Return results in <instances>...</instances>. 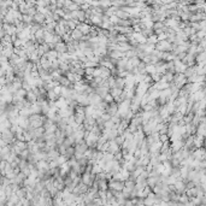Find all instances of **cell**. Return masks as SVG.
<instances>
[{
  "mask_svg": "<svg viewBox=\"0 0 206 206\" xmlns=\"http://www.w3.org/2000/svg\"><path fill=\"white\" fill-rule=\"evenodd\" d=\"M29 121V127L31 129H38L40 127H42L44 122L46 121V116L44 115H31L28 117Z\"/></svg>",
  "mask_w": 206,
  "mask_h": 206,
  "instance_id": "1",
  "label": "cell"
},
{
  "mask_svg": "<svg viewBox=\"0 0 206 206\" xmlns=\"http://www.w3.org/2000/svg\"><path fill=\"white\" fill-rule=\"evenodd\" d=\"M166 141H169V136H168V134L159 135V142L164 143V142H166Z\"/></svg>",
  "mask_w": 206,
  "mask_h": 206,
  "instance_id": "30",
  "label": "cell"
},
{
  "mask_svg": "<svg viewBox=\"0 0 206 206\" xmlns=\"http://www.w3.org/2000/svg\"><path fill=\"white\" fill-rule=\"evenodd\" d=\"M64 133H65V136H66V137H68V136H70V135H72V133H74L72 127H71V126H66V128H65V130H64Z\"/></svg>",
  "mask_w": 206,
  "mask_h": 206,
  "instance_id": "29",
  "label": "cell"
},
{
  "mask_svg": "<svg viewBox=\"0 0 206 206\" xmlns=\"http://www.w3.org/2000/svg\"><path fill=\"white\" fill-rule=\"evenodd\" d=\"M145 72H146L147 75H152L153 72H156V68H154V65H152V64H148V65H146Z\"/></svg>",
  "mask_w": 206,
  "mask_h": 206,
  "instance_id": "23",
  "label": "cell"
},
{
  "mask_svg": "<svg viewBox=\"0 0 206 206\" xmlns=\"http://www.w3.org/2000/svg\"><path fill=\"white\" fill-rule=\"evenodd\" d=\"M183 75H184V77H186V78H189L190 76L195 75V69H194V66H189V68H187L186 70H184Z\"/></svg>",
  "mask_w": 206,
  "mask_h": 206,
  "instance_id": "17",
  "label": "cell"
},
{
  "mask_svg": "<svg viewBox=\"0 0 206 206\" xmlns=\"http://www.w3.org/2000/svg\"><path fill=\"white\" fill-rule=\"evenodd\" d=\"M140 59L139 58H137V57H133V58H130V59H128V63L130 64V65H132L133 68H136L137 65H139L140 64Z\"/></svg>",
  "mask_w": 206,
  "mask_h": 206,
  "instance_id": "21",
  "label": "cell"
},
{
  "mask_svg": "<svg viewBox=\"0 0 206 206\" xmlns=\"http://www.w3.org/2000/svg\"><path fill=\"white\" fill-rule=\"evenodd\" d=\"M173 83H174L178 89H181L184 85L187 83V78L184 77V75H183V74H175V75H174V81H173Z\"/></svg>",
  "mask_w": 206,
  "mask_h": 206,
  "instance_id": "4",
  "label": "cell"
},
{
  "mask_svg": "<svg viewBox=\"0 0 206 206\" xmlns=\"http://www.w3.org/2000/svg\"><path fill=\"white\" fill-rule=\"evenodd\" d=\"M193 117H194V113L189 112V113H187V115L183 116L182 121L184 122V124H189V123H192V119H193Z\"/></svg>",
  "mask_w": 206,
  "mask_h": 206,
  "instance_id": "18",
  "label": "cell"
},
{
  "mask_svg": "<svg viewBox=\"0 0 206 206\" xmlns=\"http://www.w3.org/2000/svg\"><path fill=\"white\" fill-rule=\"evenodd\" d=\"M157 39H158V42H159V41H164V40H166L168 38H166V34H165V33H162V34H159V35L157 36Z\"/></svg>",
  "mask_w": 206,
  "mask_h": 206,
  "instance_id": "33",
  "label": "cell"
},
{
  "mask_svg": "<svg viewBox=\"0 0 206 206\" xmlns=\"http://www.w3.org/2000/svg\"><path fill=\"white\" fill-rule=\"evenodd\" d=\"M85 119H86V116L83 113H74V121L77 126L82 124L85 122Z\"/></svg>",
  "mask_w": 206,
  "mask_h": 206,
  "instance_id": "13",
  "label": "cell"
},
{
  "mask_svg": "<svg viewBox=\"0 0 206 206\" xmlns=\"http://www.w3.org/2000/svg\"><path fill=\"white\" fill-rule=\"evenodd\" d=\"M70 36H71V39L74 40V41H81V39H82V33L80 31V30H77V29H75V30H72L71 33H70Z\"/></svg>",
  "mask_w": 206,
  "mask_h": 206,
  "instance_id": "15",
  "label": "cell"
},
{
  "mask_svg": "<svg viewBox=\"0 0 206 206\" xmlns=\"http://www.w3.org/2000/svg\"><path fill=\"white\" fill-rule=\"evenodd\" d=\"M25 100L33 105V104H35V102H36L38 98H36V95L34 94L31 91H28V92H27V95H25Z\"/></svg>",
  "mask_w": 206,
  "mask_h": 206,
  "instance_id": "12",
  "label": "cell"
},
{
  "mask_svg": "<svg viewBox=\"0 0 206 206\" xmlns=\"http://www.w3.org/2000/svg\"><path fill=\"white\" fill-rule=\"evenodd\" d=\"M44 35H45V29L41 27V29H39L35 34H34V38H35V40H44Z\"/></svg>",
  "mask_w": 206,
  "mask_h": 206,
  "instance_id": "19",
  "label": "cell"
},
{
  "mask_svg": "<svg viewBox=\"0 0 206 206\" xmlns=\"http://www.w3.org/2000/svg\"><path fill=\"white\" fill-rule=\"evenodd\" d=\"M54 50L57 51L58 54H65V53H66V50H68V48H66V44L63 42V41H60L59 44L56 45V48H54Z\"/></svg>",
  "mask_w": 206,
  "mask_h": 206,
  "instance_id": "10",
  "label": "cell"
},
{
  "mask_svg": "<svg viewBox=\"0 0 206 206\" xmlns=\"http://www.w3.org/2000/svg\"><path fill=\"white\" fill-rule=\"evenodd\" d=\"M102 101L106 102V104H111V102H113V98L110 95V93H107L104 98H102Z\"/></svg>",
  "mask_w": 206,
  "mask_h": 206,
  "instance_id": "28",
  "label": "cell"
},
{
  "mask_svg": "<svg viewBox=\"0 0 206 206\" xmlns=\"http://www.w3.org/2000/svg\"><path fill=\"white\" fill-rule=\"evenodd\" d=\"M108 91H110L108 88H105V87H102V86H99L98 88H95V89H94V93L97 94V95H99V97L102 99V98H104L105 95L108 93Z\"/></svg>",
  "mask_w": 206,
  "mask_h": 206,
  "instance_id": "9",
  "label": "cell"
},
{
  "mask_svg": "<svg viewBox=\"0 0 206 206\" xmlns=\"http://www.w3.org/2000/svg\"><path fill=\"white\" fill-rule=\"evenodd\" d=\"M22 22L29 27L30 24H33V17L29 16V15H23L22 16Z\"/></svg>",
  "mask_w": 206,
  "mask_h": 206,
  "instance_id": "20",
  "label": "cell"
},
{
  "mask_svg": "<svg viewBox=\"0 0 206 206\" xmlns=\"http://www.w3.org/2000/svg\"><path fill=\"white\" fill-rule=\"evenodd\" d=\"M151 78H152L153 83H158V82L160 81V78H162V75H159L158 72H153L152 75H151Z\"/></svg>",
  "mask_w": 206,
  "mask_h": 206,
  "instance_id": "24",
  "label": "cell"
},
{
  "mask_svg": "<svg viewBox=\"0 0 206 206\" xmlns=\"http://www.w3.org/2000/svg\"><path fill=\"white\" fill-rule=\"evenodd\" d=\"M33 23H36V24L42 25V24L45 23V16L42 15V13L36 12L35 15L33 16Z\"/></svg>",
  "mask_w": 206,
  "mask_h": 206,
  "instance_id": "8",
  "label": "cell"
},
{
  "mask_svg": "<svg viewBox=\"0 0 206 206\" xmlns=\"http://www.w3.org/2000/svg\"><path fill=\"white\" fill-rule=\"evenodd\" d=\"M0 134H1V140L5 141L6 143H8V145H12V143L16 141L15 135L12 134V132H11L10 129L3 130V132H0Z\"/></svg>",
  "mask_w": 206,
  "mask_h": 206,
  "instance_id": "3",
  "label": "cell"
},
{
  "mask_svg": "<svg viewBox=\"0 0 206 206\" xmlns=\"http://www.w3.org/2000/svg\"><path fill=\"white\" fill-rule=\"evenodd\" d=\"M119 151H121V146H118L113 140H112V141H108V149H107L108 153L115 154V153L119 152Z\"/></svg>",
  "mask_w": 206,
  "mask_h": 206,
  "instance_id": "6",
  "label": "cell"
},
{
  "mask_svg": "<svg viewBox=\"0 0 206 206\" xmlns=\"http://www.w3.org/2000/svg\"><path fill=\"white\" fill-rule=\"evenodd\" d=\"M91 27H92V25H88V24H86V23H78L77 27H76V29L82 33V35H88L89 30H91Z\"/></svg>",
  "mask_w": 206,
  "mask_h": 206,
  "instance_id": "7",
  "label": "cell"
},
{
  "mask_svg": "<svg viewBox=\"0 0 206 206\" xmlns=\"http://www.w3.org/2000/svg\"><path fill=\"white\" fill-rule=\"evenodd\" d=\"M154 47H156V51H159V52H169V53L173 52V45L166 40L157 42Z\"/></svg>",
  "mask_w": 206,
  "mask_h": 206,
  "instance_id": "2",
  "label": "cell"
},
{
  "mask_svg": "<svg viewBox=\"0 0 206 206\" xmlns=\"http://www.w3.org/2000/svg\"><path fill=\"white\" fill-rule=\"evenodd\" d=\"M164 28H165V25H164L163 22H156V23H153V27H152L153 31H156V30H164Z\"/></svg>",
  "mask_w": 206,
  "mask_h": 206,
  "instance_id": "22",
  "label": "cell"
},
{
  "mask_svg": "<svg viewBox=\"0 0 206 206\" xmlns=\"http://www.w3.org/2000/svg\"><path fill=\"white\" fill-rule=\"evenodd\" d=\"M126 87V81L124 78H122V77H116L115 78V87L113 88H118V89H124Z\"/></svg>",
  "mask_w": 206,
  "mask_h": 206,
  "instance_id": "11",
  "label": "cell"
},
{
  "mask_svg": "<svg viewBox=\"0 0 206 206\" xmlns=\"http://www.w3.org/2000/svg\"><path fill=\"white\" fill-rule=\"evenodd\" d=\"M1 176H3V175H1V173H0V180H1Z\"/></svg>",
  "mask_w": 206,
  "mask_h": 206,
  "instance_id": "34",
  "label": "cell"
},
{
  "mask_svg": "<svg viewBox=\"0 0 206 206\" xmlns=\"http://www.w3.org/2000/svg\"><path fill=\"white\" fill-rule=\"evenodd\" d=\"M118 112V104L117 102H111V104H108L106 110H105V113H107L110 117H112V116H116Z\"/></svg>",
  "mask_w": 206,
  "mask_h": 206,
  "instance_id": "5",
  "label": "cell"
},
{
  "mask_svg": "<svg viewBox=\"0 0 206 206\" xmlns=\"http://www.w3.org/2000/svg\"><path fill=\"white\" fill-rule=\"evenodd\" d=\"M160 81L163 82H166V83H171V82L174 81V74H171V72H165L164 75H162V78Z\"/></svg>",
  "mask_w": 206,
  "mask_h": 206,
  "instance_id": "14",
  "label": "cell"
},
{
  "mask_svg": "<svg viewBox=\"0 0 206 206\" xmlns=\"http://www.w3.org/2000/svg\"><path fill=\"white\" fill-rule=\"evenodd\" d=\"M36 12H38V11H36V6H35V8H29V9H28V13H27V15H29V16L33 17Z\"/></svg>",
  "mask_w": 206,
  "mask_h": 206,
  "instance_id": "32",
  "label": "cell"
},
{
  "mask_svg": "<svg viewBox=\"0 0 206 206\" xmlns=\"http://www.w3.org/2000/svg\"><path fill=\"white\" fill-rule=\"evenodd\" d=\"M146 42H147V44H149V45H156V44L158 42V39H157V36L153 34L152 36H149V38H147V39H146Z\"/></svg>",
  "mask_w": 206,
  "mask_h": 206,
  "instance_id": "25",
  "label": "cell"
},
{
  "mask_svg": "<svg viewBox=\"0 0 206 206\" xmlns=\"http://www.w3.org/2000/svg\"><path fill=\"white\" fill-rule=\"evenodd\" d=\"M53 92L56 95H58V97H60V94H61V87L60 86H56L53 88Z\"/></svg>",
  "mask_w": 206,
  "mask_h": 206,
  "instance_id": "31",
  "label": "cell"
},
{
  "mask_svg": "<svg viewBox=\"0 0 206 206\" xmlns=\"http://www.w3.org/2000/svg\"><path fill=\"white\" fill-rule=\"evenodd\" d=\"M124 140H126V139L123 137V135H117V136H116V139H115L113 141H115L116 143H117L118 146H122V143L124 142Z\"/></svg>",
  "mask_w": 206,
  "mask_h": 206,
  "instance_id": "26",
  "label": "cell"
},
{
  "mask_svg": "<svg viewBox=\"0 0 206 206\" xmlns=\"http://www.w3.org/2000/svg\"><path fill=\"white\" fill-rule=\"evenodd\" d=\"M53 35L54 34L53 33H48V31H45V35H44V42L45 44H52V41H53Z\"/></svg>",
  "mask_w": 206,
  "mask_h": 206,
  "instance_id": "16",
  "label": "cell"
},
{
  "mask_svg": "<svg viewBox=\"0 0 206 206\" xmlns=\"http://www.w3.org/2000/svg\"><path fill=\"white\" fill-rule=\"evenodd\" d=\"M195 35H196V38H198L199 40H203V39L206 38V31H205V30H198V31L195 33Z\"/></svg>",
  "mask_w": 206,
  "mask_h": 206,
  "instance_id": "27",
  "label": "cell"
}]
</instances>
